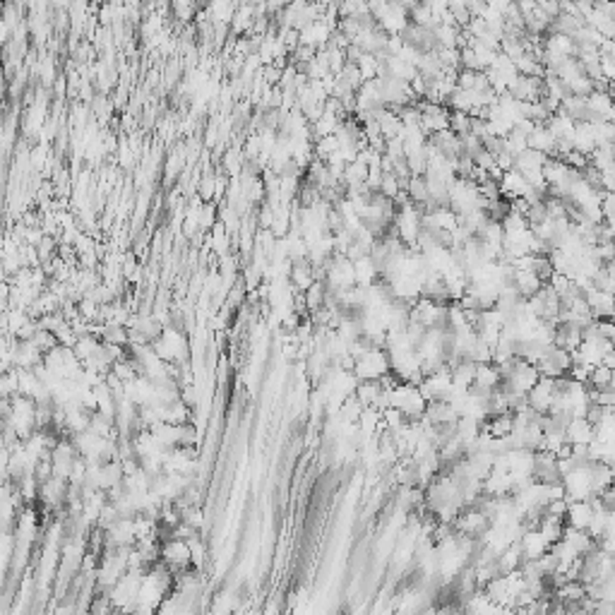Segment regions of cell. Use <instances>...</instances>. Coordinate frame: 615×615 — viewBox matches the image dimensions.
<instances>
[{
  "instance_id": "3957f363",
  "label": "cell",
  "mask_w": 615,
  "mask_h": 615,
  "mask_svg": "<svg viewBox=\"0 0 615 615\" xmlns=\"http://www.w3.org/2000/svg\"><path fill=\"white\" fill-rule=\"evenodd\" d=\"M526 147L534 149V151H541V154H546L550 159L555 151V137L550 135L546 125H536V130L526 137Z\"/></svg>"
},
{
  "instance_id": "6da1fadb",
  "label": "cell",
  "mask_w": 615,
  "mask_h": 615,
  "mask_svg": "<svg viewBox=\"0 0 615 615\" xmlns=\"http://www.w3.org/2000/svg\"><path fill=\"white\" fill-rule=\"evenodd\" d=\"M592 519H594V507L589 505V500H572V503H567L565 526L577 529V531H587V526L592 524Z\"/></svg>"
},
{
  "instance_id": "7a4b0ae2",
  "label": "cell",
  "mask_w": 615,
  "mask_h": 615,
  "mask_svg": "<svg viewBox=\"0 0 615 615\" xmlns=\"http://www.w3.org/2000/svg\"><path fill=\"white\" fill-rule=\"evenodd\" d=\"M565 442L567 445H584L589 447L594 442V428L589 426L584 418H572L565 428Z\"/></svg>"
}]
</instances>
